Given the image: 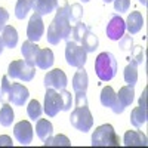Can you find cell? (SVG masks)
<instances>
[{
    "label": "cell",
    "mask_w": 148,
    "mask_h": 148,
    "mask_svg": "<svg viewBox=\"0 0 148 148\" xmlns=\"http://www.w3.org/2000/svg\"><path fill=\"white\" fill-rule=\"evenodd\" d=\"M95 73L99 80L110 82L117 73V59L111 52H102L95 59Z\"/></svg>",
    "instance_id": "1"
},
{
    "label": "cell",
    "mask_w": 148,
    "mask_h": 148,
    "mask_svg": "<svg viewBox=\"0 0 148 148\" xmlns=\"http://www.w3.org/2000/svg\"><path fill=\"white\" fill-rule=\"evenodd\" d=\"M92 147H120V139L111 125L98 126L92 133Z\"/></svg>",
    "instance_id": "2"
},
{
    "label": "cell",
    "mask_w": 148,
    "mask_h": 148,
    "mask_svg": "<svg viewBox=\"0 0 148 148\" xmlns=\"http://www.w3.org/2000/svg\"><path fill=\"white\" fill-rule=\"evenodd\" d=\"M70 121H71V126L76 127L77 130L86 133L89 132L93 126V117H92V113L89 107H76L74 111L71 113V117H70Z\"/></svg>",
    "instance_id": "3"
},
{
    "label": "cell",
    "mask_w": 148,
    "mask_h": 148,
    "mask_svg": "<svg viewBox=\"0 0 148 148\" xmlns=\"http://www.w3.org/2000/svg\"><path fill=\"white\" fill-rule=\"evenodd\" d=\"M8 76L10 79H19L22 82H31L36 76V70H34V67L28 65L25 61L16 59V61H12L9 64Z\"/></svg>",
    "instance_id": "4"
},
{
    "label": "cell",
    "mask_w": 148,
    "mask_h": 148,
    "mask_svg": "<svg viewBox=\"0 0 148 148\" xmlns=\"http://www.w3.org/2000/svg\"><path fill=\"white\" fill-rule=\"evenodd\" d=\"M86 55L88 52L76 43V42H67V46H65V59H67V64L71 65V67H76V68H80V67H84L86 64Z\"/></svg>",
    "instance_id": "5"
},
{
    "label": "cell",
    "mask_w": 148,
    "mask_h": 148,
    "mask_svg": "<svg viewBox=\"0 0 148 148\" xmlns=\"http://www.w3.org/2000/svg\"><path fill=\"white\" fill-rule=\"evenodd\" d=\"M126 31V24L125 19H123L120 15L117 14H111L110 15V21L105 27V33L107 37L110 40H120L123 36H125Z\"/></svg>",
    "instance_id": "6"
},
{
    "label": "cell",
    "mask_w": 148,
    "mask_h": 148,
    "mask_svg": "<svg viewBox=\"0 0 148 148\" xmlns=\"http://www.w3.org/2000/svg\"><path fill=\"white\" fill-rule=\"evenodd\" d=\"M43 84H45L46 89L51 88V89H55V90H62V89H65V86L68 84L67 74L61 68H53V70L46 73Z\"/></svg>",
    "instance_id": "7"
},
{
    "label": "cell",
    "mask_w": 148,
    "mask_h": 148,
    "mask_svg": "<svg viewBox=\"0 0 148 148\" xmlns=\"http://www.w3.org/2000/svg\"><path fill=\"white\" fill-rule=\"evenodd\" d=\"M43 111L49 117H55L59 111H62V101H61V95L55 90L47 88L45 93V105Z\"/></svg>",
    "instance_id": "8"
},
{
    "label": "cell",
    "mask_w": 148,
    "mask_h": 148,
    "mask_svg": "<svg viewBox=\"0 0 148 148\" xmlns=\"http://www.w3.org/2000/svg\"><path fill=\"white\" fill-rule=\"evenodd\" d=\"M43 33H45V25H43L42 15L34 12V14L31 15V18H30L28 27H27V37H28L30 42L37 43L43 37Z\"/></svg>",
    "instance_id": "9"
},
{
    "label": "cell",
    "mask_w": 148,
    "mask_h": 148,
    "mask_svg": "<svg viewBox=\"0 0 148 148\" xmlns=\"http://www.w3.org/2000/svg\"><path fill=\"white\" fill-rule=\"evenodd\" d=\"M14 135L15 139L21 144V145H30L33 141V126L31 123L27 120H21L18 121L15 127H14Z\"/></svg>",
    "instance_id": "10"
},
{
    "label": "cell",
    "mask_w": 148,
    "mask_h": 148,
    "mask_svg": "<svg viewBox=\"0 0 148 148\" xmlns=\"http://www.w3.org/2000/svg\"><path fill=\"white\" fill-rule=\"evenodd\" d=\"M101 104L107 108H111L116 114H121L125 108H123L117 99V93L114 92V89L111 86H105L101 92Z\"/></svg>",
    "instance_id": "11"
},
{
    "label": "cell",
    "mask_w": 148,
    "mask_h": 148,
    "mask_svg": "<svg viewBox=\"0 0 148 148\" xmlns=\"http://www.w3.org/2000/svg\"><path fill=\"white\" fill-rule=\"evenodd\" d=\"M30 96V92L25 86H22L21 83H12V90L9 95V102H12L16 107H22L27 102Z\"/></svg>",
    "instance_id": "12"
},
{
    "label": "cell",
    "mask_w": 148,
    "mask_h": 148,
    "mask_svg": "<svg viewBox=\"0 0 148 148\" xmlns=\"http://www.w3.org/2000/svg\"><path fill=\"white\" fill-rule=\"evenodd\" d=\"M39 51H40V47L37 46V43L30 42V40L24 42L22 46H21V53H22L24 59H25V62H27L28 65H31V67L36 65V58H37V53H39Z\"/></svg>",
    "instance_id": "13"
},
{
    "label": "cell",
    "mask_w": 148,
    "mask_h": 148,
    "mask_svg": "<svg viewBox=\"0 0 148 148\" xmlns=\"http://www.w3.org/2000/svg\"><path fill=\"white\" fill-rule=\"evenodd\" d=\"M125 145L126 147H147L148 139L145 136V133L141 130H127L125 133Z\"/></svg>",
    "instance_id": "14"
},
{
    "label": "cell",
    "mask_w": 148,
    "mask_h": 148,
    "mask_svg": "<svg viewBox=\"0 0 148 148\" xmlns=\"http://www.w3.org/2000/svg\"><path fill=\"white\" fill-rule=\"evenodd\" d=\"M126 24V30L130 33V34H136L142 30L144 27V18H142V14L138 10L135 12H130V15L127 16V19L125 21Z\"/></svg>",
    "instance_id": "15"
},
{
    "label": "cell",
    "mask_w": 148,
    "mask_h": 148,
    "mask_svg": "<svg viewBox=\"0 0 148 148\" xmlns=\"http://www.w3.org/2000/svg\"><path fill=\"white\" fill-rule=\"evenodd\" d=\"M88 83H89V77L86 73L84 67L77 68L76 74L73 77V89L74 92H86L88 90Z\"/></svg>",
    "instance_id": "16"
},
{
    "label": "cell",
    "mask_w": 148,
    "mask_h": 148,
    "mask_svg": "<svg viewBox=\"0 0 148 148\" xmlns=\"http://www.w3.org/2000/svg\"><path fill=\"white\" fill-rule=\"evenodd\" d=\"M55 62V56L51 49H40L36 58V65L40 70H49Z\"/></svg>",
    "instance_id": "17"
},
{
    "label": "cell",
    "mask_w": 148,
    "mask_h": 148,
    "mask_svg": "<svg viewBox=\"0 0 148 148\" xmlns=\"http://www.w3.org/2000/svg\"><path fill=\"white\" fill-rule=\"evenodd\" d=\"M31 9L39 15H49L55 10V0H30Z\"/></svg>",
    "instance_id": "18"
},
{
    "label": "cell",
    "mask_w": 148,
    "mask_h": 148,
    "mask_svg": "<svg viewBox=\"0 0 148 148\" xmlns=\"http://www.w3.org/2000/svg\"><path fill=\"white\" fill-rule=\"evenodd\" d=\"M36 133L43 142L46 139H49L53 135V126L52 123L46 120V119H37V123H36Z\"/></svg>",
    "instance_id": "19"
},
{
    "label": "cell",
    "mask_w": 148,
    "mask_h": 148,
    "mask_svg": "<svg viewBox=\"0 0 148 148\" xmlns=\"http://www.w3.org/2000/svg\"><path fill=\"white\" fill-rule=\"evenodd\" d=\"M2 40L3 45L9 49H14L18 45V31L15 27L12 25H5V28L2 30Z\"/></svg>",
    "instance_id": "20"
},
{
    "label": "cell",
    "mask_w": 148,
    "mask_h": 148,
    "mask_svg": "<svg viewBox=\"0 0 148 148\" xmlns=\"http://www.w3.org/2000/svg\"><path fill=\"white\" fill-rule=\"evenodd\" d=\"M80 43H82V47L84 49V51L88 53H90V52H95L98 49V46H99V39H98V36L95 33L88 30L84 33V36L82 37Z\"/></svg>",
    "instance_id": "21"
},
{
    "label": "cell",
    "mask_w": 148,
    "mask_h": 148,
    "mask_svg": "<svg viewBox=\"0 0 148 148\" xmlns=\"http://www.w3.org/2000/svg\"><path fill=\"white\" fill-rule=\"evenodd\" d=\"M133 98H135V90H133V86H123V88L119 90L117 93V99L120 102V105L123 108L129 107L133 102Z\"/></svg>",
    "instance_id": "22"
},
{
    "label": "cell",
    "mask_w": 148,
    "mask_h": 148,
    "mask_svg": "<svg viewBox=\"0 0 148 148\" xmlns=\"http://www.w3.org/2000/svg\"><path fill=\"white\" fill-rule=\"evenodd\" d=\"M130 123L133 127H141L142 125L147 123V108L144 107H136L132 110L130 113Z\"/></svg>",
    "instance_id": "23"
},
{
    "label": "cell",
    "mask_w": 148,
    "mask_h": 148,
    "mask_svg": "<svg viewBox=\"0 0 148 148\" xmlns=\"http://www.w3.org/2000/svg\"><path fill=\"white\" fill-rule=\"evenodd\" d=\"M123 77H125V82L127 83V86H135L138 82V64L130 61V62L126 65L125 73H123Z\"/></svg>",
    "instance_id": "24"
},
{
    "label": "cell",
    "mask_w": 148,
    "mask_h": 148,
    "mask_svg": "<svg viewBox=\"0 0 148 148\" xmlns=\"http://www.w3.org/2000/svg\"><path fill=\"white\" fill-rule=\"evenodd\" d=\"M88 30H89V28H88V25H86L84 22H82V21L76 22V25H73V27H71L70 37H68V42L71 40V42H76V43H79V42L82 40V37L84 36V33L88 31Z\"/></svg>",
    "instance_id": "25"
},
{
    "label": "cell",
    "mask_w": 148,
    "mask_h": 148,
    "mask_svg": "<svg viewBox=\"0 0 148 148\" xmlns=\"http://www.w3.org/2000/svg\"><path fill=\"white\" fill-rule=\"evenodd\" d=\"M47 42L51 45H58L61 40H62V33H61V28L56 24V21H52L51 25L47 28Z\"/></svg>",
    "instance_id": "26"
},
{
    "label": "cell",
    "mask_w": 148,
    "mask_h": 148,
    "mask_svg": "<svg viewBox=\"0 0 148 148\" xmlns=\"http://www.w3.org/2000/svg\"><path fill=\"white\" fill-rule=\"evenodd\" d=\"M14 117H15V114H14V110H12V107H10L8 102H5L3 107L0 108V125L5 126V127L10 126L12 121H14Z\"/></svg>",
    "instance_id": "27"
},
{
    "label": "cell",
    "mask_w": 148,
    "mask_h": 148,
    "mask_svg": "<svg viewBox=\"0 0 148 148\" xmlns=\"http://www.w3.org/2000/svg\"><path fill=\"white\" fill-rule=\"evenodd\" d=\"M30 10H31V2L30 0H18L16 6H15V16L18 19H24V18H27Z\"/></svg>",
    "instance_id": "28"
},
{
    "label": "cell",
    "mask_w": 148,
    "mask_h": 148,
    "mask_svg": "<svg viewBox=\"0 0 148 148\" xmlns=\"http://www.w3.org/2000/svg\"><path fill=\"white\" fill-rule=\"evenodd\" d=\"M45 147H71L70 139L65 135H56V136H51L49 139L45 141Z\"/></svg>",
    "instance_id": "29"
},
{
    "label": "cell",
    "mask_w": 148,
    "mask_h": 148,
    "mask_svg": "<svg viewBox=\"0 0 148 148\" xmlns=\"http://www.w3.org/2000/svg\"><path fill=\"white\" fill-rule=\"evenodd\" d=\"M42 113H43V108H42L40 102L37 101V99L30 101V104H28V107H27V114H28V117H30L31 120H37V119H40Z\"/></svg>",
    "instance_id": "30"
},
{
    "label": "cell",
    "mask_w": 148,
    "mask_h": 148,
    "mask_svg": "<svg viewBox=\"0 0 148 148\" xmlns=\"http://www.w3.org/2000/svg\"><path fill=\"white\" fill-rule=\"evenodd\" d=\"M12 90V83L9 82V76H3L2 79V88H0V101L3 104L9 102V95Z\"/></svg>",
    "instance_id": "31"
},
{
    "label": "cell",
    "mask_w": 148,
    "mask_h": 148,
    "mask_svg": "<svg viewBox=\"0 0 148 148\" xmlns=\"http://www.w3.org/2000/svg\"><path fill=\"white\" fill-rule=\"evenodd\" d=\"M83 16V8L80 3H73L70 8H68V18L70 21H73L74 24L79 22Z\"/></svg>",
    "instance_id": "32"
},
{
    "label": "cell",
    "mask_w": 148,
    "mask_h": 148,
    "mask_svg": "<svg viewBox=\"0 0 148 148\" xmlns=\"http://www.w3.org/2000/svg\"><path fill=\"white\" fill-rule=\"evenodd\" d=\"M61 101H62V111H70L71 110V105H73V96L68 90L62 89L61 90Z\"/></svg>",
    "instance_id": "33"
},
{
    "label": "cell",
    "mask_w": 148,
    "mask_h": 148,
    "mask_svg": "<svg viewBox=\"0 0 148 148\" xmlns=\"http://www.w3.org/2000/svg\"><path fill=\"white\" fill-rule=\"evenodd\" d=\"M130 53H132V61L136 62L138 65L144 62V47L142 46H133L130 49Z\"/></svg>",
    "instance_id": "34"
},
{
    "label": "cell",
    "mask_w": 148,
    "mask_h": 148,
    "mask_svg": "<svg viewBox=\"0 0 148 148\" xmlns=\"http://www.w3.org/2000/svg\"><path fill=\"white\" fill-rule=\"evenodd\" d=\"M114 2V9L119 14H125L130 8V0H113Z\"/></svg>",
    "instance_id": "35"
},
{
    "label": "cell",
    "mask_w": 148,
    "mask_h": 148,
    "mask_svg": "<svg viewBox=\"0 0 148 148\" xmlns=\"http://www.w3.org/2000/svg\"><path fill=\"white\" fill-rule=\"evenodd\" d=\"M86 105H88L86 92H76V107H86Z\"/></svg>",
    "instance_id": "36"
},
{
    "label": "cell",
    "mask_w": 148,
    "mask_h": 148,
    "mask_svg": "<svg viewBox=\"0 0 148 148\" xmlns=\"http://www.w3.org/2000/svg\"><path fill=\"white\" fill-rule=\"evenodd\" d=\"M132 43H133V40H132L130 36H123L120 39V47L125 49V51H130V49L133 47Z\"/></svg>",
    "instance_id": "37"
},
{
    "label": "cell",
    "mask_w": 148,
    "mask_h": 148,
    "mask_svg": "<svg viewBox=\"0 0 148 148\" xmlns=\"http://www.w3.org/2000/svg\"><path fill=\"white\" fill-rule=\"evenodd\" d=\"M8 19H9V12L5 8H0V31L5 28V25L8 24Z\"/></svg>",
    "instance_id": "38"
},
{
    "label": "cell",
    "mask_w": 148,
    "mask_h": 148,
    "mask_svg": "<svg viewBox=\"0 0 148 148\" xmlns=\"http://www.w3.org/2000/svg\"><path fill=\"white\" fill-rule=\"evenodd\" d=\"M68 8V0H55V10H65Z\"/></svg>",
    "instance_id": "39"
},
{
    "label": "cell",
    "mask_w": 148,
    "mask_h": 148,
    "mask_svg": "<svg viewBox=\"0 0 148 148\" xmlns=\"http://www.w3.org/2000/svg\"><path fill=\"white\" fill-rule=\"evenodd\" d=\"M14 142H12L10 136L8 135H0V147H12Z\"/></svg>",
    "instance_id": "40"
},
{
    "label": "cell",
    "mask_w": 148,
    "mask_h": 148,
    "mask_svg": "<svg viewBox=\"0 0 148 148\" xmlns=\"http://www.w3.org/2000/svg\"><path fill=\"white\" fill-rule=\"evenodd\" d=\"M145 101H147V89H144V92H142V96H141V99H139V105H141V107H144V108H147V104H145Z\"/></svg>",
    "instance_id": "41"
},
{
    "label": "cell",
    "mask_w": 148,
    "mask_h": 148,
    "mask_svg": "<svg viewBox=\"0 0 148 148\" xmlns=\"http://www.w3.org/2000/svg\"><path fill=\"white\" fill-rule=\"evenodd\" d=\"M3 47H5V45H3V40H2V36H0V55L3 52Z\"/></svg>",
    "instance_id": "42"
},
{
    "label": "cell",
    "mask_w": 148,
    "mask_h": 148,
    "mask_svg": "<svg viewBox=\"0 0 148 148\" xmlns=\"http://www.w3.org/2000/svg\"><path fill=\"white\" fill-rule=\"evenodd\" d=\"M139 2H141V3L144 5V6H147V0H139Z\"/></svg>",
    "instance_id": "43"
},
{
    "label": "cell",
    "mask_w": 148,
    "mask_h": 148,
    "mask_svg": "<svg viewBox=\"0 0 148 148\" xmlns=\"http://www.w3.org/2000/svg\"><path fill=\"white\" fill-rule=\"evenodd\" d=\"M102 2H104V3H111L113 0H102Z\"/></svg>",
    "instance_id": "44"
},
{
    "label": "cell",
    "mask_w": 148,
    "mask_h": 148,
    "mask_svg": "<svg viewBox=\"0 0 148 148\" xmlns=\"http://www.w3.org/2000/svg\"><path fill=\"white\" fill-rule=\"evenodd\" d=\"M82 2H83V3H86V2H90V0H82Z\"/></svg>",
    "instance_id": "45"
}]
</instances>
